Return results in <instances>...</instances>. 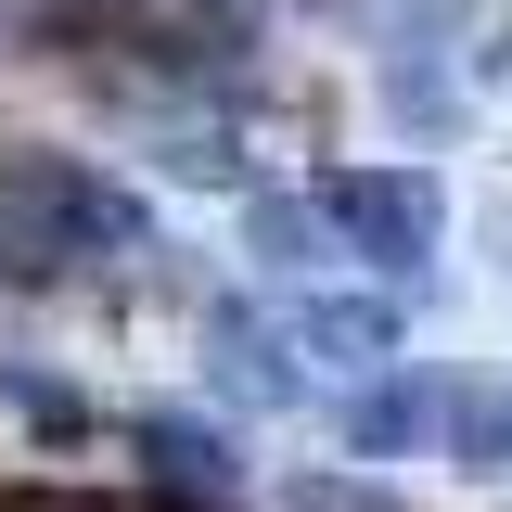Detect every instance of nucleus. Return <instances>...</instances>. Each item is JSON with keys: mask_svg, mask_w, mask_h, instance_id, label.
<instances>
[{"mask_svg": "<svg viewBox=\"0 0 512 512\" xmlns=\"http://www.w3.org/2000/svg\"><path fill=\"white\" fill-rule=\"evenodd\" d=\"M0 218L26 231V256H90V244H141V205L64 154H13L0 167Z\"/></svg>", "mask_w": 512, "mask_h": 512, "instance_id": "f257e3e1", "label": "nucleus"}, {"mask_svg": "<svg viewBox=\"0 0 512 512\" xmlns=\"http://www.w3.org/2000/svg\"><path fill=\"white\" fill-rule=\"evenodd\" d=\"M359 244H372V269H423L436 256V231H448V205H436V180H410V167H372V180H333L320 192Z\"/></svg>", "mask_w": 512, "mask_h": 512, "instance_id": "f03ea898", "label": "nucleus"}, {"mask_svg": "<svg viewBox=\"0 0 512 512\" xmlns=\"http://www.w3.org/2000/svg\"><path fill=\"white\" fill-rule=\"evenodd\" d=\"M141 461H154L167 487H205V500L244 487V448L218 436V423H192V410H141Z\"/></svg>", "mask_w": 512, "mask_h": 512, "instance_id": "7ed1b4c3", "label": "nucleus"}, {"mask_svg": "<svg viewBox=\"0 0 512 512\" xmlns=\"http://www.w3.org/2000/svg\"><path fill=\"white\" fill-rule=\"evenodd\" d=\"M423 436H436V384H372L359 397V448L397 461V448H423Z\"/></svg>", "mask_w": 512, "mask_h": 512, "instance_id": "20e7f679", "label": "nucleus"}, {"mask_svg": "<svg viewBox=\"0 0 512 512\" xmlns=\"http://www.w3.org/2000/svg\"><path fill=\"white\" fill-rule=\"evenodd\" d=\"M461 461L474 474H512V397H474L461 410Z\"/></svg>", "mask_w": 512, "mask_h": 512, "instance_id": "39448f33", "label": "nucleus"}, {"mask_svg": "<svg viewBox=\"0 0 512 512\" xmlns=\"http://www.w3.org/2000/svg\"><path fill=\"white\" fill-rule=\"evenodd\" d=\"M308 333L346 346V359H372V346H384V308H308Z\"/></svg>", "mask_w": 512, "mask_h": 512, "instance_id": "423d86ee", "label": "nucleus"}, {"mask_svg": "<svg viewBox=\"0 0 512 512\" xmlns=\"http://www.w3.org/2000/svg\"><path fill=\"white\" fill-rule=\"evenodd\" d=\"M256 244H269V269H295L308 256V205H256Z\"/></svg>", "mask_w": 512, "mask_h": 512, "instance_id": "0eeeda50", "label": "nucleus"}]
</instances>
